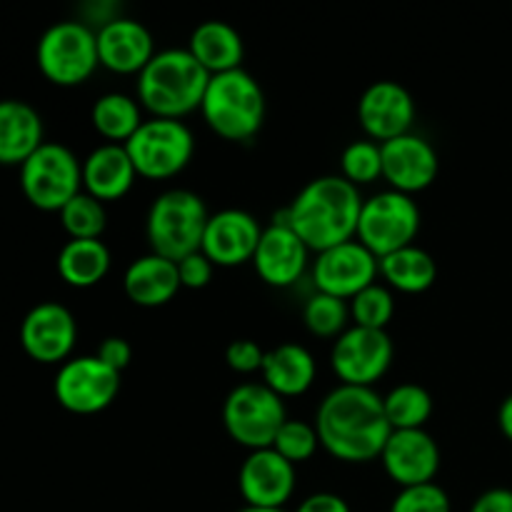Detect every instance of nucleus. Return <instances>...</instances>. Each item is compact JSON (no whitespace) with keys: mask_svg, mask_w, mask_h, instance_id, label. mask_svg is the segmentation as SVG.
Wrapping results in <instances>:
<instances>
[{"mask_svg":"<svg viewBox=\"0 0 512 512\" xmlns=\"http://www.w3.org/2000/svg\"><path fill=\"white\" fill-rule=\"evenodd\" d=\"M58 215L60 225L70 235V240H100V235L105 233V225H108L105 205L85 190L75 195Z\"/></svg>","mask_w":512,"mask_h":512,"instance_id":"nucleus-32","label":"nucleus"},{"mask_svg":"<svg viewBox=\"0 0 512 512\" xmlns=\"http://www.w3.org/2000/svg\"><path fill=\"white\" fill-rule=\"evenodd\" d=\"M318 448H320V438L315 425L305 423V420H293V418L285 420L283 428L278 430L273 443L275 453H280L288 463L293 465L308 463V460L318 453Z\"/></svg>","mask_w":512,"mask_h":512,"instance_id":"nucleus-35","label":"nucleus"},{"mask_svg":"<svg viewBox=\"0 0 512 512\" xmlns=\"http://www.w3.org/2000/svg\"><path fill=\"white\" fill-rule=\"evenodd\" d=\"M205 125L230 143H248L265 123V93L245 68L210 78L200 105Z\"/></svg>","mask_w":512,"mask_h":512,"instance_id":"nucleus-4","label":"nucleus"},{"mask_svg":"<svg viewBox=\"0 0 512 512\" xmlns=\"http://www.w3.org/2000/svg\"><path fill=\"white\" fill-rule=\"evenodd\" d=\"M363 200L358 185L343 175H320L298 190L283 213L310 253H323L355 240Z\"/></svg>","mask_w":512,"mask_h":512,"instance_id":"nucleus-2","label":"nucleus"},{"mask_svg":"<svg viewBox=\"0 0 512 512\" xmlns=\"http://www.w3.org/2000/svg\"><path fill=\"white\" fill-rule=\"evenodd\" d=\"M180 285L178 263L163 258V255H140L125 268L123 290L130 303L140 308H160L168 305L178 295Z\"/></svg>","mask_w":512,"mask_h":512,"instance_id":"nucleus-23","label":"nucleus"},{"mask_svg":"<svg viewBox=\"0 0 512 512\" xmlns=\"http://www.w3.org/2000/svg\"><path fill=\"white\" fill-rule=\"evenodd\" d=\"M188 50L210 75L243 68V35L225 20H203L200 25H195L188 40Z\"/></svg>","mask_w":512,"mask_h":512,"instance_id":"nucleus-26","label":"nucleus"},{"mask_svg":"<svg viewBox=\"0 0 512 512\" xmlns=\"http://www.w3.org/2000/svg\"><path fill=\"white\" fill-rule=\"evenodd\" d=\"M215 265L205 258L203 253H193L188 258H183L178 263V275H180V285L190 290H200L213 280Z\"/></svg>","mask_w":512,"mask_h":512,"instance_id":"nucleus-38","label":"nucleus"},{"mask_svg":"<svg viewBox=\"0 0 512 512\" xmlns=\"http://www.w3.org/2000/svg\"><path fill=\"white\" fill-rule=\"evenodd\" d=\"M60 408L73 415H95L118 400L120 373L108 368L98 355H78L65 360L53 383Z\"/></svg>","mask_w":512,"mask_h":512,"instance_id":"nucleus-11","label":"nucleus"},{"mask_svg":"<svg viewBox=\"0 0 512 512\" xmlns=\"http://www.w3.org/2000/svg\"><path fill=\"white\" fill-rule=\"evenodd\" d=\"M110 250L103 240H68L58 253V275L70 288H93L110 273Z\"/></svg>","mask_w":512,"mask_h":512,"instance_id":"nucleus-28","label":"nucleus"},{"mask_svg":"<svg viewBox=\"0 0 512 512\" xmlns=\"http://www.w3.org/2000/svg\"><path fill=\"white\" fill-rule=\"evenodd\" d=\"M383 408L393 430H423L433 415V395L418 383H400L383 395Z\"/></svg>","mask_w":512,"mask_h":512,"instance_id":"nucleus-30","label":"nucleus"},{"mask_svg":"<svg viewBox=\"0 0 512 512\" xmlns=\"http://www.w3.org/2000/svg\"><path fill=\"white\" fill-rule=\"evenodd\" d=\"M95 355H98L108 368L123 373L130 365V360H133V348H130L128 340L120 338V335H110V338H105L103 343L98 345V353Z\"/></svg>","mask_w":512,"mask_h":512,"instance_id":"nucleus-39","label":"nucleus"},{"mask_svg":"<svg viewBox=\"0 0 512 512\" xmlns=\"http://www.w3.org/2000/svg\"><path fill=\"white\" fill-rule=\"evenodd\" d=\"M303 323L318 338H340L350 323V303L315 290L303 305Z\"/></svg>","mask_w":512,"mask_h":512,"instance_id":"nucleus-31","label":"nucleus"},{"mask_svg":"<svg viewBox=\"0 0 512 512\" xmlns=\"http://www.w3.org/2000/svg\"><path fill=\"white\" fill-rule=\"evenodd\" d=\"M313 285L318 293L335 295L340 300H353L360 290L378 283L380 263L358 238L323 250L313 260Z\"/></svg>","mask_w":512,"mask_h":512,"instance_id":"nucleus-13","label":"nucleus"},{"mask_svg":"<svg viewBox=\"0 0 512 512\" xmlns=\"http://www.w3.org/2000/svg\"><path fill=\"white\" fill-rule=\"evenodd\" d=\"M143 120V105L138 103V98L125 93L100 95L90 110V123L98 135H103L105 143L125 145L143 125Z\"/></svg>","mask_w":512,"mask_h":512,"instance_id":"nucleus-29","label":"nucleus"},{"mask_svg":"<svg viewBox=\"0 0 512 512\" xmlns=\"http://www.w3.org/2000/svg\"><path fill=\"white\" fill-rule=\"evenodd\" d=\"M498 428L500 433L512 443V393L500 403L498 408Z\"/></svg>","mask_w":512,"mask_h":512,"instance_id":"nucleus-42","label":"nucleus"},{"mask_svg":"<svg viewBox=\"0 0 512 512\" xmlns=\"http://www.w3.org/2000/svg\"><path fill=\"white\" fill-rule=\"evenodd\" d=\"M295 512H353L348 500L338 493H313L300 500Z\"/></svg>","mask_w":512,"mask_h":512,"instance_id":"nucleus-40","label":"nucleus"},{"mask_svg":"<svg viewBox=\"0 0 512 512\" xmlns=\"http://www.w3.org/2000/svg\"><path fill=\"white\" fill-rule=\"evenodd\" d=\"M383 150V180L390 190L415 195L428 190L438 180L440 158L435 145L418 133L380 143Z\"/></svg>","mask_w":512,"mask_h":512,"instance_id":"nucleus-18","label":"nucleus"},{"mask_svg":"<svg viewBox=\"0 0 512 512\" xmlns=\"http://www.w3.org/2000/svg\"><path fill=\"white\" fill-rule=\"evenodd\" d=\"M470 512H512V490L510 488H490L475 498Z\"/></svg>","mask_w":512,"mask_h":512,"instance_id":"nucleus-41","label":"nucleus"},{"mask_svg":"<svg viewBox=\"0 0 512 512\" xmlns=\"http://www.w3.org/2000/svg\"><path fill=\"white\" fill-rule=\"evenodd\" d=\"M388 512H450V498L438 483L400 488Z\"/></svg>","mask_w":512,"mask_h":512,"instance_id":"nucleus-36","label":"nucleus"},{"mask_svg":"<svg viewBox=\"0 0 512 512\" xmlns=\"http://www.w3.org/2000/svg\"><path fill=\"white\" fill-rule=\"evenodd\" d=\"M288 420L283 398L265 383H240L223 403L225 433L248 450L273 448L275 435Z\"/></svg>","mask_w":512,"mask_h":512,"instance_id":"nucleus-8","label":"nucleus"},{"mask_svg":"<svg viewBox=\"0 0 512 512\" xmlns=\"http://www.w3.org/2000/svg\"><path fill=\"white\" fill-rule=\"evenodd\" d=\"M43 143L38 110L23 100H0V165H23Z\"/></svg>","mask_w":512,"mask_h":512,"instance_id":"nucleus-25","label":"nucleus"},{"mask_svg":"<svg viewBox=\"0 0 512 512\" xmlns=\"http://www.w3.org/2000/svg\"><path fill=\"white\" fill-rule=\"evenodd\" d=\"M378 263L380 278L385 280V285L405 295L425 293L438 280V263L420 245H408V248L395 250V253L380 258Z\"/></svg>","mask_w":512,"mask_h":512,"instance_id":"nucleus-27","label":"nucleus"},{"mask_svg":"<svg viewBox=\"0 0 512 512\" xmlns=\"http://www.w3.org/2000/svg\"><path fill=\"white\" fill-rule=\"evenodd\" d=\"M98 58L103 68L118 75H138L153 60V33L140 20L115 15L108 23L98 25Z\"/></svg>","mask_w":512,"mask_h":512,"instance_id":"nucleus-21","label":"nucleus"},{"mask_svg":"<svg viewBox=\"0 0 512 512\" xmlns=\"http://www.w3.org/2000/svg\"><path fill=\"white\" fill-rule=\"evenodd\" d=\"M263 360L265 350L250 338L233 340V343L225 348V363H228L230 370H235V373L240 375L260 373V370H263Z\"/></svg>","mask_w":512,"mask_h":512,"instance_id":"nucleus-37","label":"nucleus"},{"mask_svg":"<svg viewBox=\"0 0 512 512\" xmlns=\"http://www.w3.org/2000/svg\"><path fill=\"white\" fill-rule=\"evenodd\" d=\"M238 490L245 505L285 508L295 493V465L273 448L250 450L238 470Z\"/></svg>","mask_w":512,"mask_h":512,"instance_id":"nucleus-20","label":"nucleus"},{"mask_svg":"<svg viewBox=\"0 0 512 512\" xmlns=\"http://www.w3.org/2000/svg\"><path fill=\"white\" fill-rule=\"evenodd\" d=\"M420 223L423 215L413 195L388 188L363 200L355 238L380 260L395 250L415 245Z\"/></svg>","mask_w":512,"mask_h":512,"instance_id":"nucleus-10","label":"nucleus"},{"mask_svg":"<svg viewBox=\"0 0 512 512\" xmlns=\"http://www.w3.org/2000/svg\"><path fill=\"white\" fill-rule=\"evenodd\" d=\"M395 345L388 330L360 328L350 325L330 350V368L338 375L340 385L373 388L393 365Z\"/></svg>","mask_w":512,"mask_h":512,"instance_id":"nucleus-12","label":"nucleus"},{"mask_svg":"<svg viewBox=\"0 0 512 512\" xmlns=\"http://www.w3.org/2000/svg\"><path fill=\"white\" fill-rule=\"evenodd\" d=\"M140 178L168 180L183 173L195 155V135L183 120L148 118L125 143Z\"/></svg>","mask_w":512,"mask_h":512,"instance_id":"nucleus-9","label":"nucleus"},{"mask_svg":"<svg viewBox=\"0 0 512 512\" xmlns=\"http://www.w3.org/2000/svg\"><path fill=\"white\" fill-rule=\"evenodd\" d=\"M395 315V295L388 285L373 283L350 300V320L360 328L388 330Z\"/></svg>","mask_w":512,"mask_h":512,"instance_id":"nucleus-33","label":"nucleus"},{"mask_svg":"<svg viewBox=\"0 0 512 512\" xmlns=\"http://www.w3.org/2000/svg\"><path fill=\"white\" fill-rule=\"evenodd\" d=\"M340 175L353 185H358V188L383 178V150H380V143L365 138L345 145L343 155H340Z\"/></svg>","mask_w":512,"mask_h":512,"instance_id":"nucleus-34","label":"nucleus"},{"mask_svg":"<svg viewBox=\"0 0 512 512\" xmlns=\"http://www.w3.org/2000/svg\"><path fill=\"white\" fill-rule=\"evenodd\" d=\"M313 425L318 430L320 448L350 465L378 460L393 433L385 418L383 395L375 393V388L355 385H338L330 390L315 410Z\"/></svg>","mask_w":512,"mask_h":512,"instance_id":"nucleus-1","label":"nucleus"},{"mask_svg":"<svg viewBox=\"0 0 512 512\" xmlns=\"http://www.w3.org/2000/svg\"><path fill=\"white\" fill-rule=\"evenodd\" d=\"M385 473L400 488L435 483L440 473V445L428 430H393L380 453Z\"/></svg>","mask_w":512,"mask_h":512,"instance_id":"nucleus-19","label":"nucleus"},{"mask_svg":"<svg viewBox=\"0 0 512 512\" xmlns=\"http://www.w3.org/2000/svg\"><path fill=\"white\" fill-rule=\"evenodd\" d=\"M210 78L213 75L188 48H165L140 70L135 93L153 118L183 120L193 110H200Z\"/></svg>","mask_w":512,"mask_h":512,"instance_id":"nucleus-3","label":"nucleus"},{"mask_svg":"<svg viewBox=\"0 0 512 512\" xmlns=\"http://www.w3.org/2000/svg\"><path fill=\"white\" fill-rule=\"evenodd\" d=\"M238 512H285L283 508H253V505H243Z\"/></svg>","mask_w":512,"mask_h":512,"instance_id":"nucleus-43","label":"nucleus"},{"mask_svg":"<svg viewBox=\"0 0 512 512\" xmlns=\"http://www.w3.org/2000/svg\"><path fill=\"white\" fill-rule=\"evenodd\" d=\"M308 265L310 248L290 228L285 213L280 210L260 235L258 250L253 255L255 273L270 288H293L305 275Z\"/></svg>","mask_w":512,"mask_h":512,"instance_id":"nucleus-14","label":"nucleus"},{"mask_svg":"<svg viewBox=\"0 0 512 512\" xmlns=\"http://www.w3.org/2000/svg\"><path fill=\"white\" fill-rule=\"evenodd\" d=\"M260 235H263V225L253 213L243 208H223L218 213H210L200 253L215 268H238V265L253 263Z\"/></svg>","mask_w":512,"mask_h":512,"instance_id":"nucleus-16","label":"nucleus"},{"mask_svg":"<svg viewBox=\"0 0 512 512\" xmlns=\"http://www.w3.org/2000/svg\"><path fill=\"white\" fill-rule=\"evenodd\" d=\"M20 188L30 205L45 213H60L83 193V160L63 143H43L20 165Z\"/></svg>","mask_w":512,"mask_h":512,"instance_id":"nucleus-7","label":"nucleus"},{"mask_svg":"<svg viewBox=\"0 0 512 512\" xmlns=\"http://www.w3.org/2000/svg\"><path fill=\"white\" fill-rule=\"evenodd\" d=\"M78 340V323L65 305L38 303L20 323V345L25 353L43 365H63Z\"/></svg>","mask_w":512,"mask_h":512,"instance_id":"nucleus-17","label":"nucleus"},{"mask_svg":"<svg viewBox=\"0 0 512 512\" xmlns=\"http://www.w3.org/2000/svg\"><path fill=\"white\" fill-rule=\"evenodd\" d=\"M208 205L188 188H170L150 203L145 218V238L150 253L180 263L198 253L208 225Z\"/></svg>","mask_w":512,"mask_h":512,"instance_id":"nucleus-5","label":"nucleus"},{"mask_svg":"<svg viewBox=\"0 0 512 512\" xmlns=\"http://www.w3.org/2000/svg\"><path fill=\"white\" fill-rule=\"evenodd\" d=\"M415 113L413 95L398 80H375L358 100V123L375 143L413 133Z\"/></svg>","mask_w":512,"mask_h":512,"instance_id":"nucleus-15","label":"nucleus"},{"mask_svg":"<svg viewBox=\"0 0 512 512\" xmlns=\"http://www.w3.org/2000/svg\"><path fill=\"white\" fill-rule=\"evenodd\" d=\"M35 58L50 83L73 88L85 83L100 65L98 35L83 20H58L40 35Z\"/></svg>","mask_w":512,"mask_h":512,"instance_id":"nucleus-6","label":"nucleus"},{"mask_svg":"<svg viewBox=\"0 0 512 512\" xmlns=\"http://www.w3.org/2000/svg\"><path fill=\"white\" fill-rule=\"evenodd\" d=\"M133 160L125 145L103 143L88 153L83 160V188L100 203H113L125 198L138 180Z\"/></svg>","mask_w":512,"mask_h":512,"instance_id":"nucleus-22","label":"nucleus"},{"mask_svg":"<svg viewBox=\"0 0 512 512\" xmlns=\"http://www.w3.org/2000/svg\"><path fill=\"white\" fill-rule=\"evenodd\" d=\"M260 375H263V383L280 398H298L313 388L318 363L305 345L280 343L265 350Z\"/></svg>","mask_w":512,"mask_h":512,"instance_id":"nucleus-24","label":"nucleus"}]
</instances>
